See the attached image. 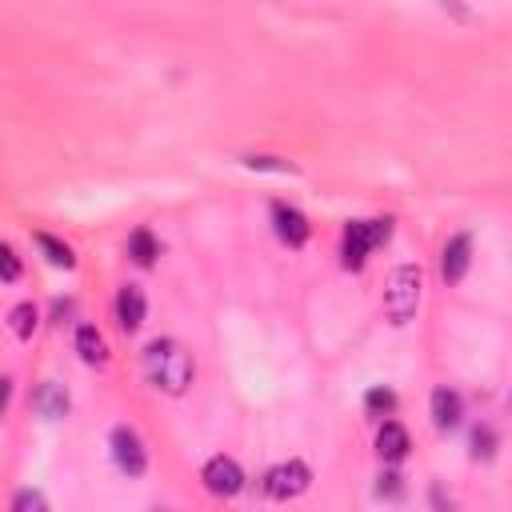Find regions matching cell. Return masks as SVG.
I'll return each instance as SVG.
<instances>
[{
    "label": "cell",
    "mask_w": 512,
    "mask_h": 512,
    "mask_svg": "<svg viewBox=\"0 0 512 512\" xmlns=\"http://www.w3.org/2000/svg\"><path fill=\"white\" fill-rule=\"evenodd\" d=\"M420 288H424V276H420L416 264H400V268L388 272V280H384V316H388V324L404 328L416 316Z\"/></svg>",
    "instance_id": "7a4b0ae2"
},
{
    "label": "cell",
    "mask_w": 512,
    "mask_h": 512,
    "mask_svg": "<svg viewBox=\"0 0 512 512\" xmlns=\"http://www.w3.org/2000/svg\"><path fill=\"white\" fill-rule=\"evenodd\" d=\"M364 408H368L372 416H388V412L396 408V392H392V388H368V392H364Z\"/></svg>",
    "instance_id": "e0dca14e"
},
{
    "label": "cell",
    "mask_w": 512,
    "mask_h": 512,
    "mask_svg": "<svg viewBox=\"0 0 512 512\" xmlns=\"http://www.w3.org/2000/svg\"><path fill=\"white\" fill-rule=\"evenodd\" d=\"M128 256H132L140 268H148V264L160 256V244H156V236H152L148 228H136V232L128 236Z\"/></svg>",
    "instance_id": "9a60e30c"
},
{
    "label": "cell",
    "mask_w": 512,
    "mask_h": 512,
    "mask_svg": "<svg viewBox=\"0 0 512 512\" xmlns=\"http://www.w3.org/2000/svg\"><path fill=\"white\" fill-rule=\"evenodd\" d=\"M36 248L44 252V260H48L52 268H76V256H72V248H68L64 240H56V236H48V232H36Z\"/></svg>",
    "instance_id": "5bb4252c"
},
{
    "label": "cell",
    "mask_w": 512,
    "mask_h": 512,
    "mask_svg": "<svg viewBox=\"0 0 512 512\" xmlns=\"http://www.w3.org/2000/svg\"><path fill=\"white\" fill-rule=\"evenodd\" d=\"M468 264H472V236L456 232V236L444 244V256H440V276H444L448 284H456V280H464Z\"/></svg>",
    "instance_id": "ba28073f"
},
{
    "label": "cell",
    "mask_w": 512,
    "mask_h": 512,
    "mask_svg": "<svg viewBox=\"0 0 512 512\" xmlns=\"http://www.w3.org/2000/svg\"><path fill=\"white\" fill-rule=\"evenodd\" d=\"M204 488L212 496H236L244 488V468L232 456H212L204 464Z\"/></svg>",
    "instance_id": "8992f818"
},
{
    "label": "cell",
    "mask_w": 512,
    "mask_h": 512,
    "mask_svg": "<svg viewBox=\"0 0 512 512\" xmlns=\"http://www.w3.org/2000/svg\"><path fill=\"white\" fill-rule=\"evenodd\" d=\"M36 320H40V312H36L32 300H24V304H16V308L8 312V328H12L20 340H28V336L36 332Z\"/></svg>",
    "instance_id": "2e32d148"
},
{
    "label": "cell",
    "mask_w": 512,
    "mask_h": 512,
    "mask_svg": "<svg viewBox=\"0 0 512 512\" xmlns=\"http://www.w3.org/2000/svg\"><path fill=\"white\" fill-rule=\"evenodd\" d=\"M36 412H40L44 420L68 416V392H64V384H56V380L40 384V388H36Z\"/></svg>",
    "instance_id": "7c38bea8"
},
{
    "label": "cell",
    "mask_w": 512,
    "mask_h": 512,
    "mask_svg": "<svg viewBox=\"0 0 512 512\" xmlns=\"http://www.w3.org/2000/svg\"><path fill=\"white\" fill-rule=\"evenodd\" d=\"M460 416H464V400H460V392H452V388H436V392H432V424H436L440 432H452V428L460 424Z\"/></svg>",
    "instance_id": "30bf717a"
},
{
    "label": "cell",
    "mask_w": 512,
    "mask_h": 512,
    "mask_svg": "<svg viewBox=\"0 0 512 512\" xmlns=\"http://www.w3.org/2000/svg\"><path fill=\"white\" fill-rule=\"evenodd\" d=\"M76 352H80L84 364H104V360H108L104 336H100L92 324H80V328H76Z\"/></svg>",
    "instance_id": "4fadbf2b"
},
{
    "label": "cell",
    "mask_w": 512,
    "mask_h": 512,
    "mask_svg": "<svg viewBox=\"0 0 512 512\" xmlns=\"http://www.w3.org/2000/svg\"><path fill=\"white\" fill-rule=\"evenodd\" d=\"M108 444H112V460H116V468L124 472V476H144V468H148V452H144V440L128 428V424H116L112 428V436H108Z\"/></svg>",
    "instance_id": "5b68a950"
},
{
    "label": "cell",
    "mask_w": 512,
    "mask_h": 512,
    "mask_svg": "<svg viewBox=\"0 0 512 512\" xmlns=\"http://www.w3.org/2000/svg\"><path fill=\"white\" fill-rule=\"evenodd\" d=\"M408 432L396 424V420H384L380 424V432H376V452H380V460H388V464H400L404 456H408Z\"/></svg>",
    "instance_id": "8fae6325"
},
{
    "label": "cell",
    "mask_w": 512,
    "mask_h": 512,
    "mask_svg": "<svg viewBox=\"0 0 512 512\" xmlns=\"http://www.w3.org/2000/svg\"><path fill=\"white\" fill-rule=\"evenodd\" d=\"M12 512H48V500L40 488H20L12 496Z\"/></svg>",
    "instance_id": "d6986e66"
},
{
    "label": "cell",
    "mask_w": 512,
    "mask_h": 512,
    "mask_svg": "<svg viewBox=\"0 0 512 512\" xmlns=\"http://www.w3.org/2000/svg\"><path fill=\"white\" fill-rule=\"evenodd\" d=\"M400 492H404L400 476H396V472H380V480H376V496H380V500H400Z\"/></svg>",
    "instance_id": "7402d4cb"
},
{
    "label": "cell",
    "mask_w": 512,
    "mask_h": 512,
    "mask_svg": "<svg viewBox=\"0 0 512 512\" xmlns=\"http://www.w3.org/2000/svg\"><path fill=\"white\" fill-rule=\"evenodd\" d=\"M272 228H276V236H280L288 248H300V244H308V236H312L308 216H304L300 208H292V204H272Z\"/></svg>",
    "instance_id": "52a82bcc"
},
{
    "label": "cell",
    "mask_w": 512,
    "mask_h": 512,
    "mask_svg": "<svg viewBox=\"0 0 512 512\" xmlns=\"http://www.w3.org/2000/svg\"><path fill=\"white\" fill-rule=\"evenodd\" d=\"M144 312H148L144 292H140L136 284H124V288L116 292V324H120L124 332H136V328L144 324Z\"/></svg>",
    "instance_id": "9c48e42d"
},
{
    "label": "cell",
    "mask_w": 512,
    "mask_h": 512,
    "mask_svg": "<svg viewBox=\"0 0 512 512\" xmlns=\"http://www.w3.org/2000/svg\"><path fill=\"white\" fill-rule=\"evenodd\" d=\"M312 488V468L304 460H280L276 468L264 472V492L272 500H296Z\"/></svg>",
    "instance_id": "277c9868"
},
{
    "label": "cell",
    "mask_w": 512,
    "mask_h": 512,
    "mask_svg": "<svg viewBox=\"0 0 512 512\" xmlns=\"http://www.w3.org/2000/svg\"><path fill=\"white\" fill-rule=\"evenodd\" d=\"M392 236V220L380 216V220H348L344 224V236H340V264L344 268H364L368 252L380 248L384 240Z\"/></svg>",
    "instance_id": "3957f363"
},
{
    "label": "cell",
    "mask_w": 512,
    "mask_h": 512,
    "mask_svg": "<svg viewBox=\"0 0 512 512\" xmlns=\"http://www.w3.org/2000/svg\"><path fill=\"white\" fill-rule=\"evenodd\" d=\"M244 164L248 168H256V172H296L288 160H280V156H244Z\"/></svg>",
    "instance_id": "44dd1931"
},
{
    "label": "cell",
    "mask_w": 512,
    "mask_h": 512,
    "mask_svg": "<svg viewBox=\"0 0 512 512\" xmlns=\"http://www.w3.org/2000/svg\"><path fill=\"white\" fill-rule=\"evenodd\" d=\"M20 272H24V264H20V256L12 252V244H0V280L12 284V280H20Z\"/></svg>",
    "instance_id": "ffe728a7"
},
{
    "label": "cell",
    "mask_w": 512,
    "mask_h": 512,
    "mask_svg": "<svg viewBox=\"0 0 512 512\" xmlns=\"http://www.w3.org/2000/svg\"><path fill=\"white\" fill-rule=\"evenodd\" d=\"M496 444H500V440H496V432H492L488 424L472 428V456H476V460H492V456H496Z\"/></svg>",
    "instance_id": "ac0fdd59"
},
{
    "label": "cell",
    "mask_w": 512,
    "mask_h": 512,
    "mask_svg": "<svg viewBox=\"0 0 512 512\" xmlns=\"http://www.w3.org/2000/svg\"><path fill=\"white\" fill-rule=\"evenodd\" d=\"M8 400H12V380H8V376H0V416L8 412Z\"/></svg>",
    "instance_id": "603a6c76"
},
{
    "label": "cell",
    "mask_w": 512,
    "mask_h": 512,
    "mask_svg": "<svg viewBox=\"0 0 512 512\" xmlns=\"http://www.w3.org/2000/svg\"><path fill=\"white\" fill-rule=\"evenodd\" d=\"M192 352L172 340V336H156L148 348H144V376L152 388L168 392V396H184L188 384H192Z\"/></svg>",
    "instance_id": "6da1fadb"
}]
</instances>
